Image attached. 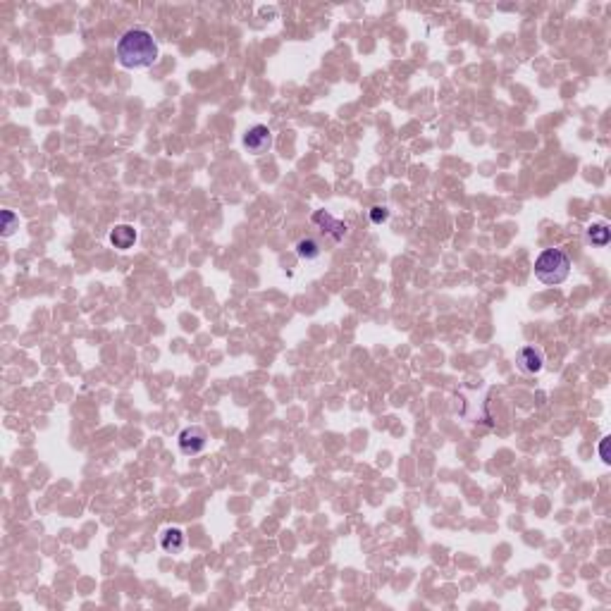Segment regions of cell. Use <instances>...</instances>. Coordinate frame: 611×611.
Returning a JSON list of instances; mask_svg holds the SVG:
<instances>
[{
    "mask_svg": "<svg viewBox=\"0 0 611 611\" xmlns=\"http://www.w3.org/2000/svg\"><path fill=\"white\" fill-rule=\"evenodd\" d=\"M117 60L129 69L150 67L158 60V43L146 29H129L117 41Z\"/></svg>",
    "mask_w": 611,
    "mask_h": 611,
    "instance_id": "obj_1",
    "label": "cell"
},
{
    "mask_svg": "<svg viewBox=\"0 0 611 611\" xmlns=\"http://www.w3.org/2000/svg\"><path fill=\"white\" fill-rule=\"evenodd\" d=\"M187 544V537H184V530L180 528H167L160 535V547H163L167 554H180Z\"/></svg>",
    "mask_w": 611,
    "mask_h": 611,
    "instance_id": "obj_8",
    "label": "cell"
},
{
    "mask_svg": "<svg viewBox=\"0 0 611 611\" xmlns=\"http://www.w3.org/2000/svg\"><path fill=\"white\" fill-rule=\"evenodd\" d=\"M571 273V258L561 248H547L535 261V277L542 284H561Z\"/></svg>",
    "mask_w": 611,
    "mask_h": 611,
    "instance_id": "obj_2",
    "label": "cell"
},
{
    "mask_svg": "<svg viewBox=\"0 0 611 611\" xmlns=\"http://www.w3.org/2000/svg\"><path fill=\"white\" fill-rule=\"evenodd\" d=\"M244 146L248 153L253 155H263L273 148V132H270L265 124H256L244 134Z\"/></svg>",
    "mask_w": 611,
    "mask_h": 611,
    "instance_id": "obj_4",
    "label": "cell"
},
{
    "mask_svg": "<svg viewBox=\"0 0 611 611\" xmlns=\"http://www.w3.org/2000/svg\"><path fill=\"white\" fill-rule=\"evenodd\" d=\"M180 451L184 456H193V454H201L205 445H208V435H205L203 428L198 425H189L180 432Z\"/></svg>",
    "mask_w": 611,
    "mask_h": 611,
    "instance_id": "obj_3",
    "label": "cell"
},
{
    "mask_svg": "<svg viewBox=\"0 0 611 611\" xmlns=\"http://www.w3.org/2000/svg\"><path fill=\"white\" fill-rule=\"evenodd\" d=\"M518 368L528 375H537L544 368V351L540 347H523L518 351Z\"/></svg>",
    "mask_w": 611,
    "mask_h": 611,
    "instance_id": "obj_6",
    "label": "cell"
},
{
    "mask_svg": "<svg viewBox=\"0 0 611 611\" xmlns=\"http://www.w3.org/2000/svg\"><path fill=\"white\" fill-rule=\"evenodd\" d=\"M15 230H19V218L12 210H3V236H12Z\"/></svg>",
    "mask_w": 611,
    "mask_h": 611,
    "instance_id": "obj_11",
    "label": "cell"
},
{
    "mask_svg": "<svg viewBox=\"0 0 611 611\" xmlns=\"http://www.w3.org/2000/svg\"><path fill=\"white\" fill-rule=\"evenodd\" d=\"M107 239H110V244L115 248H120V251H129V248L137 244L139 232L134 230L132 225H115L110 230V236H107Z\"/></svg>",
    "mask_w": 611,
    "mask_h": 611,
    "instance_id": "obj_7",
    "label": "cell"
},
{
    "mask_svg": "<svg viewBox=\"0 0 611 611\" xmlns=\"http://www.w3.org/2000/svg\"><path fill=\"white\" fill-rule=\"evenodd\" d=\"M313 225L320 227L322 234H327L334 244H339V241H342L344 236H347V232H349V227L344 225L342 220L332 218L327 210H316V213H313Z\"/></svg>",
    "mask_w": 611,
    "mask_h": 611,
    "instance_id": "obj_5",
    "label": "cell"
},
{
    "mask_svg": "<svg viewBox=\"0 0 611 611\" xmlns=\"http://www.w3.org/2000/svg\"><path fill=\"white\" fill-rule=\"evenodd\" d=\"M320 253L322 248L313 236H306V239H301L299 244H296V256H299L301 261H316V258H320Z\"/></svg>",
    "mask_w": 611,
    "mask_h": 611,
    "instance_id": "obj_9",
    "label": "cell"
},
{
    "mask_svg": "<svg viewBox=\"0 0 611 611\" xmlns=\"http://www.w3.org/2000/svg\"><path fill=\"white\" fill-rule=\"evenodd\" d=\"M611 239V230L607 223H594L587 227V241L594 246H607Z\"/></svg>",
    "mask_w": 611,
    "mask_h": 611,
    "instance_id": "obj_10",
    "label": "cell"
},
{
    "mask_svg": "<svg viewBox=\"0 0 611 611\" xmlns=\"http://www.w3.org/2000/svg\"><path fill=\"white\" fill-rule=\"evenodd\" d=\"M599 456H602L604 463L611 461V458H609V437H604V440L599 442Z\"/></svg>",
    "mask_w": 611,
    "mask_h": 611,
    "instance_id": "obj_13",
    "label": "cell"
},
{
    "mask_svg": "<svg viewBox=\"0 0 611 611\" xmlns=\"http://www.w3.org/2000/svg\"><path fill=\"white\" fill-rule=\"evenodd\" d=\"M370 220H372V225L387 223V220H389V208H387V205H375V208L370 210Z\"/></svg>",
    "mask_w": 611,
    "mask_h": 611,
    "instance_id": "obj_12",
    "label": "cell"
}]
</instances>
